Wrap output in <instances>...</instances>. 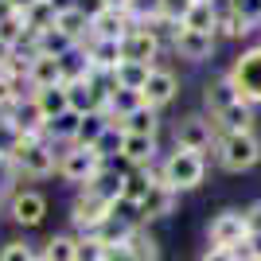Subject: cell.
Wrapping results in <instances>:
<instances>
[{"label":"cell","mask_w":261,"mask_h":261,"mask_svg":"<svg viewBox=\"0 0 261 261\" xmlns=\"http://www.w3.org/2000/svg\"><path fill=\"white\" fill-rule=\"evenodd\" d=\"M172 51L187 63H203L215 55V35H203V32H187V28H175L172 32Z\"/></svg>","instance_id":"obj_13"},{"label":"cell","mask_w":261,"mask_h":261,"mask_svg":"<svg viewBox=\"0 0 261 261\" xmlns=\"http://www.w3.org/2000/svg\"><path fill=\"white\" fill-rule=\"evenodd\" d=\"M218 141V129L215 121L203 117V113H191V117H184L179 125H175V148H187V152H207V148H215Z\"/></svg>","instance_id":"obj_9"},{"label":"cell","mask_w":261,"mask_h":261,"mask_svg":"<svg viewBox=\"0 0 261 261\" xmlns=\"http://www.w3.org/2000/svg\"><path fill=\"white\" fill-rule=\"evenodd\" d=\"M125 12H129V20L137 23V28H156V23H164V4L160 0H133Z\"/></svg>","instance_id":"obj_33"},{"label":"cell","mask_w":261,"mask_h":261,"mask_svg":"<svg viewBox=\"0 0 261 261\" xmlns=\"http://www.w3.org/2000/svg\"><path fill=\"white\" fill-rule=\"evenodd\" d=\"M160 4H164V23L168 28H184V20H187V12H191L195 0H160Z\"/></svg>","instance_id":"obj_40"},{"label":"cell","mask_w":261,"mask_h":261,"mask_svg":"<svg viewBox=\"0 0 261 261\" xmlns=\"http://www.w3.org/2000/svg\"><path fill=\"white\" fill-rule=\"evenodd\" d=\"M234 101H242V98H238V90H234V82H230L226 74L207 82V90H203V106H207L211 117H218V113H222V109H230Z\"/></svg>","instance_id":"obj_19"},{"label":"cell","mask_w":261,"mask_h":261,"mask_svg":"<svg viewBox=\"0 0 261 261\" xmlns=\"http://www.w3.org/2000/svg\"><path fill=\"white\" fill-rule=\"evenodd\" d=\"M20 129L8 121V113H0V160H12V152L20 148Z\"/></svg>","instance_id":"obj_39"},{"label":"cell","mask_w":261,"mask_h":261,"mask_svg":"<svg viewBox=\"0 0 261 261\" xmlns=\"http://www.w3.org/2000/svg\"><path fill=\"white\" fill-rule=\"evenodd\" d=\"M0 261H39V253L28 242H4L0 246Z\"/></svg>","instance_id":"obj_42"},{"label":"cell","mask_w":261,"mask_h":261,"mask_svg":"<svg viewBox=\"0 0 261 261\" xmlns=\"http://www.w3.org/2000/svg\"><path fill=\"white\" fill-rule=\"evenodd\" d=\"M156 179L168 184L172 191H195V187L207 179V156L175 148V152H168V160L156 168Z\"/></svg>","instance_id":"obj_1"},{"label":"cell","mask_w":261,"mask_h":261,"mask_svg":"<svg viewBox=\"0 0 261 261\" xmlns=\"http://www.w3.org/2000/svg\"><path fill=\"white\" fill-rule=\"evenodd\" d=\"M215 121V129H218V137H222V133H253V106L250 101H234V106L230 109H222V113H218V117H211Z\"/></svg>","instance_id":"obj_18"},{"label":"cell","mask_w":261,"mask_h":261,"mask_svg":"<svg viewBox=\"0 0 261 261\" xmlns=\"http://www.w3.org/2000/svg\"><path fill=\"white\" fill-rule=\"evenodd\" d=\"M156 59H160V32H156V28H133V32L121 39V63L156 66Z\"/></svg>","instance_id":"obj_10"},{"label":"cell","mask_w":261,"mask_h":261,"mask_svg":"<svg viewBox=\"0 0 261 261\" xmlns=\"http://www.w3.org/2000/svg\"><path fill=\"white\" fill-rule=\"evenodd\" d=\"M28 86L35 90H47V86H63V59L55 55H32V70H28Z\"/></svg>","instance_id":"obj_17"},{"label":"cell","mask_w":261,"mask_h":261,"mask_svg":"<svg viewBox=\"0 0 261 261\" xmlns=\"http://www.w3.org/2000/svg\"><path fill=\"white\" fill-rule=\"evenodd\" d=\"M246 238H250V230H246V215L242 211H218L207 226L211 250H234L238 253L246 246Z\"/></svg>","instance_id":"obj_7"},{"label":"cell","mask_w":261,"mask_h":261,"mask_svg":"<svg viewBox=\"0 0 261 261\" xmlns=\"http://www.w3.org/2000/svg\"><path fill=\"white\" fill-rule=\"evenodd\" d=\"M230 82L238 90L242 101H250V106H261V43L250 47V51H242L230 66Z\"/></svg>","instance_id":"obj_6"},{"label":"cell","mask_w":261,"mask_h":261,"mask_svg":"<svg viewBox=\"0 0 261 261\" xmlns=\"http://www.w3.org/2000/svg\"><path fill=\"white\" fill-rule=\"evenodd\" d=\"M253 32V23L242 16V12H234L230 4H222L218 8V28H215V39L218 35H226V39H242V35H250Z\"/></svg>","instance_id":"obj_27"},{"label":"cell","mask_w":261,"mask_h":261,"mask_svg":"<svg viewBox=\"0 0 261 261\" xmlns=\"http://www.w3.org/2000/svg\"><path fill=\"white\" fill-rule=\"evenodd\" d=\"M137 226H141V222H133L129 215H117V211H113V215H109L106 222L94 230V238H98L101 246H125V242H129V234H133Z\"/></svg>","instance_id":"obj_22"},{"label":"cell","mask_w":261,"mask_h":261,"mask_svg":"<svg viewBox=\"0 0 261 261\" xmlns=\"http://www.w3.org/2000/svg\"><path fill=\"white\" fill-rule=\"evenodd\" d=\"M187 32H203V35H215L218 28V4H191V12H187L184 20Z\"/></svg>","instance_id":"obj_30"},{"label":"cell","mask_w":261,"mask_h":261,"mask_svg":"<svg viewBox=\"0 0 261 261\" xmlns=\"http://www.w3.org/2000/svg\"><path fill=\"white\" fill-rule=\"evenodd\" d=\"M156 113H160V109H152V106H137L133 113H125L117 125L125 129V137H156V129H160V117H156Z\"/></svg>","instance_id":"obj_21"},{"label":"cell","mask_w":261,"mask_h":261,"mask_svg":"<svg viewBox=\"0 0 261 261\" xmlns=\"http://www.w3.org/2000/svg\"><path fill=\"white\" fill-rule=\"evenodd\" d=\"M175 94H179L175 74H172V70H164V66H152V74H148V82H144V90H141V101H144V106H152V109H164Z\"/></svg>","instance_id":"obj_14"},{"label":"cell","mask_w":261,"mask_h":261,"mask_svg":"<svg viewBox=\"0 0 261 261\" xmlns=\"http://www.w3.org/2000/svg\"><path fill=\"white\" fill-rule=\"evenodd\" d=\"M94 148H98V156H101L106 164H117L121 148H125V129H121V125H109V129L98 137V144H94Z\"/></svg>","instance_id":"obj_36"},{"label":"cell","mask_w":261,"mask_h":261,"mask_svg":"<svg viewBox=\"0 0 261 261\" xmlns=\"http://www.w3.org/2000/svg\"><path fill=\"white\" fill-rule=\"evenodd\" d=\"M215 156L226 172H250L261 160V141L253 133H222L215 141Z\"/></svg>","instance_id":"obj_3"},{"label":"cell","mask_w":261,"mask_h":261,"mask_svg":"<svg viewBox=\"0 0 261 261\" xmlns=\"http://www.w3.org/2000/svg\"><path fill=\"white\" fill-rule=\"evenodd\" d=\"M137 106H144V101H141V94H133V90L113 86V90H109V101H106V117L113 121V125H117V121L125 117V113H133Z\"/></svg>","instance_id":"obj_29"},{"label":"cell","mask_w":261,"mask_h":261,"mask_svg":"<svg viewBox=\"0 0 261 261\" xmlns=\"http://www.w3.org/2000/svg\"><path fill=\"white\" fill-rule=\"evenodd\" d=\"M113 211H117L113 199L98 195V191H90V187H78L74 203H70V226H74L78 234H94Z\"/></svg>","instance_id":"obj_4"},{"label":"cell","mask_w":261,"mask_h":261,"mask_svg":"<svg viewBox=\"0 0 261 261\" xmlns=\"http://www.w3.org/2000/svg\"><path fill=\"white\" fill-rule=\"evenodd\" d=\"M106 250L94 234H78V261H106Z\"/></svg>","instance_id":"obj_41"},{"label":"cell","mask_w":261,"mask_h":261,"mask_svg":"<svg viewBox=\"0 0 261 261\" xmlns=\"http://www.w3.org/2000/svg\"><path fill=\"white\" fill-rule=\"evenodd\" d=\"M152 184H156V168H129L125 179H121V207H133V211H137L144 199H148Z\"/></svg>","instance_id":"obj_15"},{"label":"cell","mask_w":261,"mask_h":261,"mask_svg":"<svg viewBox=\"0 0 261 261\" xmlns=\"http://www.w3.org/2000/svg\"><path fill=\"white\" fill-rule=\"evenodd\" d=\"M195 4H215V0H195Z\"/></svg>","instance_id":"obj_52"},{"label":"cell","mask_w":261,"mask_h":261,"mask_svg":"<svg viewBox=\"0 0 261 261\" xmlns=\"http://www.w3.org/2000/svg\"><path fill=\"white\" fill-rule=\"evenodd\" d=\"M226 4H230L234 12H242V16H246L253 28L261 23V0H226Z\"/></svg>","instance_id":"obj_43"},{"label":"cell","mask_w":261,"mask_h":261,"mask_svg":"<svg viewBox=\"0 0 261 261\" xmlns=\"http://www.w3.org/2000/svg\"><path fill=\"white\" fill-rule=\"evenodd\" d=\"M106 261H137V257H133L129 246H109V250H106Z\"/></svg>","instance_id":"obj_48"},{"label":"cell","mask_w":261,"mask_h":261,"mask_svg":"<svg viewBox=\"0 0 261 261\" xmlns=\"http://www.w3.org/2000/svg\"><path fill=\"white\" fill-rule=\"evenodd\" d=\"M8 215L16 226L23 230H35V226H43V218H47V195L43 191H35V187H16L8 195Z\"/></svg>","instance_id":"obj_8"},{"label":"cell","mask_w":261,"mask_h":261,"mask_svg":"<svg viewBox=\"0 0 261 261\" xmlns=\"http://www.w3.org/2000/svg\"><path fill=\"white\" fill-rule=\"evenodd\" d=\"M238 257L242 261H261V234H250V238H246V246L238 250Z\"/></svg>","instance_id":"obj_45"},{"label":"cell","mask_w":261,"mask_h":261,"mask_svg":"<svg viewBox=\"0 0 261 261\" xmlns=\"http://www.w3.org/2000/svg\"><path fill=\"white\" fill-rule=\"evenodd\" d=\"M8 121L16 125V129H20V137H35V141H47V117H43V109L35 106L32 94L8 109Z\"/></svg>","instance_id":"obj_12"},{"label":"cell","mask_w":261,"mask_h":261,"mask_svg":"<svg viewBox=\"0 0 261 261\" xmlns=\"http://www.w3.org/2000/svg\"><path fill=\"white\" fill-rule=\"evenodd\" d=\"M106 168V160L98 156V148H82V144H66L59 152V179L63 184H78L86 187L94 175Z\"/></svg>","instance_id":"obj_5"},{"label":"cell","mask_w":261,"mask_h":261,"mask_svg":"<svg viewBox=\"0 0 261 261\" xmlns=\"http://www.w3.org/2000/svg\"><path fill=\"white\" fill-rule=\"evenodd\" d=\"M39 261H78V234H51L39 250Z\"/></svg>","instance_id":"obj_25"},{"label":"cell","mask_w":261,"mask_h":261,"mask_svg":"<svg viewBox=\"0 0 261 261\" xmlns=\"http://www.w3.org/2000/svg\"><path fill=\"white\" fill-rule=\"evenodd\" d=\"M12 55H16V47H8V43H0V74H4V66L12 63Z\"/></svg>","instance_id":"obj_50"},{"label":"cell","mask_w":261,"mask_h":261,"mask_svg":"<svg viewBox=\"0 0 261 261\" xmlns=\"http://www.w3.org/2000/svg\"><path fill=\"white\" fill-rule=\"evenodd\" d=\"M109 125H113V121H109L106 113H86V117H82V125H78V141H74V144L94 148V144H98V137L109 129Z\"/></svg>","instance_id":"obj_35"},{"label":"cell","mask_w":261,"mask_h":261,"mask_svg":"<svg viewBox=\"0 0 261 261\" xmlns=\"http://www.w3.org/2000/svg\"><path fill=\"white\" fill-rule=\"evenodd\" d=\"M125 246L133 250L137 261H160V242H156V234H148V226H137Z\"/></svg>","instance_id":"obj_31"},{"label":"cell","mask_w":261,"mask_h":261,"mask_svg":"<svg viewBox=\"0 0 261 261\" xmlns=\"http://www.w3.org/2000/svg\"><path fill=\"white\" fill-rule=\"evenodd\" d=\"M23 86L28 82H20V78H12V74H0V113H8L16 101H23Z\"/></svg>","instance_id":"obj_38"},{"label":"cell","mask_w":261,"mask_h":261,"mask_svg":"<svg viewBox=\"0 0 261 261\" xmlns=\"http://www.w3.org/2000/svg\"><path fill=\"white\" fill-rule=\"evenodd\" d=\"M175 207H179V191H172L168 184H160V179H156L152 191H148V199L137 207V222H141V226H148V222H156V218L175 215Z\"/></svg>","instance_id":"obj_11"},{"label":"cell","mask_w":261,"mask_h":261,"mask_svg":"<svg viewBox=\"0 0 261 261\" xmlns=\"http://www.w3.org/2000/svg\"><path fill=\"white\" fill-rule=\"evenodd\" d=\"M74 8L82 12V16H86L90 23H94V20H98V16H101V12L109 8V4H106V0H74Z\"/></svg>","instance_id":"obj_44"},{"label":"cell","mask_w":261,"mask_h":261,"mask_svg":"<svg viewBox=\"0 0 261 261\" xmlns=\"http://www.w3.org/2000/svg\"><path fill=\"white\" fill-rule=\"evenodd\" d=\"M74 39H66L59 28H47V32H39V39H35V51L39 55H55V59H66V55L74 51Z\"/></svg>","instance_id":"obj_32"},{"label":"cell","mask_w":261,"mask_h":261,"mask_svg":"<svg viewBox=\"0 0 261 261\" xmlns=\"http://www.w3.org/2000/svg\"><path fill=\"white\" fill-rule=\"evenodd\" d=\"M55 28H59L66 39H74V43H86V39H90V20H86L78 8L59 12V16H55Z\"/></svg>","instance_id":"obj_28"},{"label":"cell","mask_w":261,"mask_h":261,"mask_svg":"<svg viewBox=\"0 0 261 261\" xmlns=\"http://www.w3.org/2000/svg\"><path fill=\"white\" fill-rule=\"evenodd\" d=\"M78 125H82L78 113H63V117H55L51 125H47V141H55V144H74L78 141Z\"/></svg>","instance_id":"obj_34"},{"label":"cell","mask_w":261,"mask_h":261,"mask_svg":"<svg viewBox=\"0 0 261 261\" xmlns=\"http://www.w3.org/2000/svg\"><path fill=\"white\" fill-rule=\"evenodd\" d=\"M55 16H59V12L51 8V0H39L35 8H28V12H23V20H28V28H32L35 35H39V32H47V28H55Z\"/></svg>","instance_id":"obj_37"},{"label":"cell","mask_w":261,"mask_h":261,"mask_svg":"<svg viewBox=\"0 0 261 261\" xmlns=\"http://www.w3.org/2000/svg\"><path fill=\"white\" fill-rule=\"evenodd\" d=\"M148 74H152V66H144V63H117V70H113V86L141 94L144 82H148Z\"/></svg>","instance_id":"obj_26"},{"label":"cell","mask_w":261,"mask_h":261,"mask_svg":"<svg viewBox=\"0 0 261 261\" xmlns=\"http://www.w3.org/2000/svg\"><path fill=\"white\" fill-rule=\"evenodd\" d=\"M4 4H8L12 12H28V8H35L39 0H4Z\"/></svg>","instance_id":"obj_49"},{"label":"cell","mask_w":261,"mask_h":261,"mask_svg":"<svg viewBox=\"0 0 261 261\" xmlns=\"http://www.w3.org/2000/svg\"><path fill=\"white\" fill-rule=\"evenodd\" d=\"M32 98H35V106L43 109L47 125H51L55 117H63V113H70V94H66V86H47V90H35Z\"/></svg>","instance_id":"obj_23"},{"label":"cell","mask_w":261,"mask_h":261,"mask_svg":"<svg viewBox=\"0 0 261 261\" xmlns=\"http://www.w3.org/2000/svg\"><path fill=\"white\" fill-rule=\"evenodd\" d=\"M199 261H242V257L234 250H211V246H207V253H203Z\"/></svg>","instance_id":"obj_47"},{"label":"cell","mask_w":261,"mask_h":261,"mask_svg":"<svg viewBox=\"0 0 261 261\" xmlns=\"http://www.w3.org/2000/svg\"><path fill=\"white\" fill-rule=\"evenodd\" d=\"M12 168L16 175H28V179H47V175L59 172V156H55L51 141H35V137H23L20 148L12 152Z\"/></svg>","instance_id":"obj_2"},{"label":"cell","mask_w":261,"mask_h":261,"mask_svg":"<svg viewBox=\"0 0 261 261\" xmlns=\"http://www.w3.org/2000/svg\"><path fill=\"white\" fill-rule=\"evenodd\" d=\"M242 215H246V230H250V234H261V199H257V203H250Z\"/></svg>","instance_id":"obj_46"},{"label":"cell","mask_w":261,"mask_h":261,"mask_svg":"<svg viewBox=\"0 0 261 261\" xmlns=\"http://www.w3.org/2000/svg\"><path fill=\"white\" fill-rule=\"evenodd\" d=\"M86 59H90V66H94L98 74H113L117 63H121V43L117 39H90Z\"/></svg>","instance_id":"obj_20"},{"label":"cell","mask_w":261,"mask_h":261,"mask_svg":"<svg viewBox=\"0 0 261 261\" xmlns=\"http://www.w3.org/2000/svg\"><path fill=\"white\" fill-rule=\"evenodd\" d=\"M152 156H156V137H125L121 160L129 168H152Z\"/></svg>","instance_id":"obj_24"},{"label":"cell","mask_w":261,"mask_h":261,"mask_svg":"<svg viewBox=\"0 0 261 261\" xmlns=\"http://www.w3.org/2000/svg\"><path fill=\"white\" fill-rule=\"evenodd\" d=\"M133 28H137V23L129 20V12H125V8H106L98 20L90 23V39H117V43H121Z\"/></svg>","instance_id":"obj_16"},{"label":"cell","mask_w":261,"mask_h":261,"mask_svg":"<svg viewBox=\"0 0 261 261\" xmlns=\"http://www.w3.org/2000/svg\"><path fill=\"white\" fill-rule=\"evenodd\" d=\"M106 4H109V8H129L133 0H106Z\"/></svg>","instance_id":"obj_51"}]
</instances>
